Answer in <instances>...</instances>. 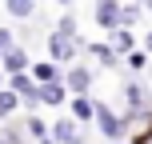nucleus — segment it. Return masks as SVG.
I'll return each mask as SVG.
<instances>
[{"instance_id":"9","label":"nucleus","mask_w":152,"mask_h":144,"mask_svg":"<svg viewBox=\"0 0 152 144\" xmlns=\"http://www.w3.org/2000/svg\"><path fill=\"white\" fill-rule=\"evenodd\" d=\"M40 100L44 104H64V76L52 80V84H40Z\"/></svg>"},{"instance_id":"21","label":"nucleus","mask_w":152,"mask_h":144,"mask_svg":"<svg viewBox=\"0 0 152 144\" xmlns=\"http://www.w3.org/2000/svg\"><path fill=\"white\" fill-rule=\"evenodd\" d=\"M144 48H148V52H152V28H148V36H144Z\"/></svg>"},{"instance_id":"6","label":"nucleus","mask_w":152,"mask_h":144,"mask_svg":"<svg viewBox=\"0 0 152 144\" xmlns=\"http://www.w3.org/2000/svg\"><path fill=\"white\" fill-rule=\"evenodd\" d=\"M52 140H56V144H80V128H76V120H56V124H52Z\"/></svg>"},{"instance_id":"16","label":"nucleus","mask_w":152,"mask_h":144,"mask_svg":"<svg viewBox=\"0 0 152 144\" xmlns=\"http://www.w3.org/2000/svg\"><path fill=\"white\" fill-rule=\"evenodd\" d=\"M56 32H64V36H72V40H80V36H76V16H72V12H64L60 20H56Z\"/></svg>"},{"instance_id":"3","label":"nucleus","mask_w":152,"mask_h":144,"mask_svg":"<svg viewBox=\"0 0 152 144\" xmlns=\"http://www.w3.org/2000/svg\"><path fill=\"white\" fill-rule=\"evenodd\" d=\"M64 88H72L76 96H84V92L92 88V68L88 64H72V68L64 72Z\"/></svg>"},{"instance_id":"14","label":"nucleus","mask_w":152,"mask_h":144,"mask_svg":"<svg viewBox=\"0 0 152 144\" xmlns=\"http://www.w3.org/2000/svg\"><path fill=\"white\" fill-rule=\"evenodd\" d=\"M16 108H20V96L12 88H0V116H12Z\"/></svg>"},{"instance_id":"4","label":"nucleus","mask_w":152,"mask_h":144,"mask_svg":"<svg viewBox=\"0 0 152 144\" xmlns=\"http://www.w3.org/2000/svg\"><path fill=\"white\" fill-rule=\"evenodd\" d=\"M96 120H100V132H104V136H112V140L124 136V120L112 112V108H104L100 100H96Z\"/></svg>"},{"instance_id":"17","label":"nucleus","mask_w":152,"mask_h":144,"mask_svg":"<svg viewBox=\"0 0 152 144\" xmlns=\"http://www.w3.org/2000/svg\"><path fill=\"white\" fill-rule=\"evenodd\" d=\"M0 144H24V132L16 128V124H4V128H0Z\"/></svg>"},{"instance_id":"18","label":"nucleus","mask_w":152,"mask_h":144,"mask_svg":"<svg viewBox=\"0 0 152 144\" xmlns=\"http://www.w3.org/2000/svg\"><path fill=\"white\" fill-rule=\"evenodd\" d=\"M124 60H128V68H136V72H140V68L148 64V48H132V52L124 56Z\"/></svg>"},{"instance_id":"15","label":"nucleus","mask_w":152,"mask_h":144,"mask_svg":"<svg viewBox=\"0 0 152 144\" xmlns=\"http://www.w3.org/2000/svg\"><path fill=\"white\" fill-rule=\"evenodd\" d=\"M136 24H140V0L124 4V12H120V28H136Z\"/></svg>"},{"instance_id":"12","label":"nucleus","mask_w":152,"mask_h":144,"mask_svg":"<svg viewBox=\"0 0 152 144\" xmlns=\"http://www.w3.org/2000/svg\"><path fill=\"white\" fill-rule=\"evenodd\" d=\"M72 112L80 116V120H92V116H96V100L84 92V96H76V100H72Z\"/></svg>"},{"instance_id":"7","label":"nucleus","mask_w":152,"mask_h":144,"mask_svg":"<svg viewBox=\"0 0 152 144\" xmlns=\"http://www.w3.org/2000/svg\"><path fill=\"white\" fill-rule=\"evenodd\" d=\"M32 80L36 84H52V80H60V68H56V60H40V64H32Z\"/></svg>"},{"instance_id":"5","label":"nucleus","mask_w":152,"mask_h":144,"mask_svg":"<svg viewBox=\"0 0 152 144\" xmlns=\"http://www.w3.org/2000/svg\"><path fill=\"white\" fill-rule=\"evenodd\" d=\"M0 68H4V72H28L32 68V64H28V52H24L20 44H12L4 52V60H0Z\"/></svg>"},{"instance_id":"1","label":"nucleus","mask_w":152,"mask_h":144,"mask_svg":"<svg viewBox=\"0 0 152 144\" xmlns=\"http://www.w3.org/2000/svg\"><path fill=\"white\" fill-rule=\"evenodd\" d=\"M80 48H84L80 40L64 36V32H52V36H48V60H56V64H72Z\"/></svg>"},{"instance_id":"10","label":"nucleus","mask_w":152,"mask_h":144,"mask_svg":"<svg viewBox=\"0 0 152 144\" xmlns=\"http://www.w3.org/2000/svg\"><path fill=\"white\" fill-rule=\"evenodd\" d=\"M112 48L120 56H128L132 48H136V40H132V28H112Z\"/></svg>"},{"instance_id":"8","label":"nucleus","mask_w":152,"mask_h":144,"mask_svg":"<svg viewBox=\"0 0 152 144\" xmlns=\"http://www.w3.org/2000/svg\"><path fill=\"white\" fill-rule=\"evenodd\" d=\"M88 56H92L96 64H104V68H112V64H116V56H120V52H116L112 44H88Z\"/></svg>"},{"instance_id":"22","label":"nucleus","mask_w":152,"mask_h":144,"mask_svg":"<svg viewBox=\"0 0 152 144\" xmlns=\"http://www.w3.org/2000/svg\"><path fill=\"white\" fill-rule=\"evenodd\" d=\"M56 4H60V8H68V4H72V0H56Z\"/></svg>"},{"instance_id":"25","label":"nucleus","mask_w":152,"mask_h":144,"mask_svg":"<svg viewBox=\"0 0 152 144\" xmlns=\"http://www.w3.org/2000/svg\"><path fill=\"white\" fill-rule=\"evenodd\" d=\"M124 144H128V140H124Z\"/></svg>"},{"instance_id":"19","label":"nucleus","mask_w":152,"mask_h":144,"mask_svg":"<svg viewBox=\"0 0 152 144\" xmlns=\"http://www.w3.org/2000/svg\"><path fill=\"white\" fill-rule=\"evenodd\" d=\"M28 132H32V136H44V132H48V128H44V124H40V120H36V116H32V120H28Z\"/></svg>"},{"instance_id":"20","label":"nucleus","mask_w":152,"mask_h":144,"mask_svg":"<svg viewBox=\"0 0 152 144\" xmlns=\"http://www.w3.org/2000/svg\"><path fill=\"white\" fill-rule=\"evenodd\" d=\"M0 44H4V48H12V32H8V28H0Z\"/></svg>"},{"instance_id":"11","label":"nucleus","mask_w":152,"mask_h":144,"mask_svg":"<svg viewBox=\"0 0 152 144\" xmlns=\"http://www.w3.org/2000/svg\"><path fill=\"white\" fill-rule=\"evenodd\" d=\"M124 96H128L132 108H144V104H148V92H144V84H140V80H128V84H124Z\"/></svg>"},{"instance_id":"13","label":"nucleus","mask_w":152,"mask_h":144,"mask_svg":"<svg viewBox=\"0 0 152 144\" xmlns=\"http://www.w3.org/2000/svg\"><path fill=\"white\" fill-rule=\"evenodd\" d=\"M8 4V12L16 16V20H28L32 12H36V0H4Z\"/></svg>"},{"instance_id":"2","label":"nucleus","mask_w":152,"mask_h":144,"mask_svg":"<svg viewBox=\"0 0 152 144\" xmlns=\"http://www.w3.org/2000/svg\"><path fill=\"white\" fill-rule=\"evenodd\" d=\"M120 12H124V0H96V4H92V20L104 32L120 28Z\"/></svg>"},{"instance_id":"24","label":"nucleus","mask_w":152,"mask_h":144,"mask_svg":"<svg viewBox=\"0 0 152 144\" xmlns=\"http://www.w3.org/2000/svg\"><path fill=\"white\" fill-rule=\"evenodd\" d=\"M44 144H56V140H44Z\"/></svg>"},{"instance_id":"23","label":"nucleus","mask_w":152,"mask_h":144,"mask_svg":"<svg viewBox=\"0 0 152 144\" xmlns=\"http://www.w3.org/2000/svg\"><path fill=\"white\" fill-rule=\"evenodd\" d=\"M0 88H4V68H0Z\"/></svg>"}]
</instances>
